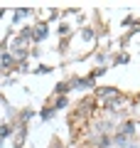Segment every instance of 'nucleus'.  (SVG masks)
I'll list each match as a JSON object with an SVG mask.
<instances>
[{"mask_svg":"<svg viewBox=\"0 0 140 148\" xmlns=\"http://www.w3.org/2000/svg\"><path fill=\"white\" fill-rule=\"evenodd\" d=\"M44 35H47V27H44V25H42V27H39V30H37V37H44Z\"/></svg>","mask_w":140,"mask_h":148,"instance_id":"obj_1","label":"nucleus"}]
</instances>
